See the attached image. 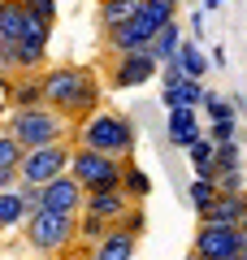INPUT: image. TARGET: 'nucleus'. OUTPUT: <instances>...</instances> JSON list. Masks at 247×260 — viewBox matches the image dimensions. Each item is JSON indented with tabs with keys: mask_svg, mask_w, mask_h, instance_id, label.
<instances>
[{
	"mask_svg": "<svg viewBox=\"0 0 247 260\" xmlns=\"http://www.w3.org/2000/svg\"><path fill=\"white\" fill-rule=\"evenodd\" d=\"M26 9L35 13L44 26H56V0H26Z\"/></svg>",
	"mask_w": 247,
	"mask_h": 260,
	"instance_id": "29",
	"label": "nucleus"
},
{
	"mask_svg": "<svg viewBox=\"0 0 247 260\" xmlns=\"http://www.w3.org/2000/svg\"><path fill=\"white\" fill-rule=\"evenodd\" d=\"M191 26H195V39H204V9L191 13Z\"/></svg>",
	"mask_w": 247,
	"mask_h": 260,
	"instance_id": "34",
	"label": "nucleus"
},
{
	"mask_svg": "<svg viewBox=\"0 0 247 260\" xmlns=\"http://www.w3.org/2000/svg\"><path fill=\"white\" fill-rule=\"evenodd\" d=\"M70 174L82 182V191H117L121 186V174H126V160L117 156H104V152H91V148H78L70 160Z\"/></svg>",
	"mask_w": 247,
	"mask_h": 260,
	"instance_id": "5",
	"label": "nucleus"
},
{
	"mask_svg": "<svg viewBox=\"0 0 247 260\" xmlns=\"http://www.w3.org/2000/svg\"><path fill=\"white\" fill-rule=\"evenodd\" d=\"M204 109H208V117H212V121H221V117H234V109H238V104H234V100H226L221 91H208Z\"/></svg>",
	"mask_w": 247,
	"mask_h": 260,
	"instance_id": "25",
	"label": "nucleus"
},
{
	"mask_svg": "<svg viewBox=\"0 0 247 260\" xmlns=\"http://www.w3.org/2000/svg\"><path fill=\"white\" fill-rule=\"evenodd\" d=\"M135 247L139 234L130 225H109V234L96 243V260H135Z\"/></svg>",
	"mask_w": 247,
	"mask_h": 260,
	"instance_id": "13",
	"label": "nucleus"
},
{
	"mask_svg": "<svg viewBox=\"0 0 247 260\" xmlns=\"http://www.w3.org/2000/svg\"><path fill=\"white\" fill-rule=\"evenodd\" d=\"M217 195H221V191H217V182H212V178H195V182L187 186V200L195 204V213H204V208H208Z\"/></svg>",
	"mask_w": 247,
	"mask_h": 260,
	"instance_id": "23",
	"label": "nucleus"
},
{
	"mask_svg": "<svg viewBox=\"0 0 247 260\" xmlns=\"http://www.w3.org/2000/svg\"><path fill=\"white\" fill-rule=\"evenodd\" d=\"M243 251V230L238 225H212V221H200L191 239V256L195 260H234Z\"/></svg>",
	"mask_w": 247,
	"mask_h": 260,
	"instance_id": "6",
	"label": "nucleus"
},
{
	"mask_svg": "<svg viewBox=\"0 0 247 260\" xmlns=\"http://www.w3.org/2000/svg\"><path fill=\"white\" fill-rule=\"evenodd\" d=\"M70 160H74L70 143H52V148H35V152H26V156H22V165H18V174H22V182L48 186L52 178L70 174Z\"/></svg>",
	"mask_w": 247,
	"mask_h": 260,
	"instance_id": "7",
	"label": "nucleus"
},
{
	"mask_svg": "<svg viewBox=\"0 0 247 260\" xmlns=\"http://www.w3.org/2000/svg\"><path fill=\"white\" fill-rule=\"evenodd\" d=\"M217 5H221V0H204V9H217Z\"/></svg>",
	"mask_w": 247,
	"mask_h": 260,
	"instance_id": "35",
	"label": "nucleus"
},
{
	"mask_svg": "<svg viewBox=\"0 0 247 260\" xmlns=\"http://www.w3.org/2000/svg\"><path fill=\"white\" fill-rule=\"evenodd\" d=\"M178 61H182V70H187V78H200V83H204V74H208V56H204L200 52V44H182V48H178Z\"/></svg>",
	"mask_w": 247,
	"mask_h": 260,
	"instance_id": "20",
	"label": "nucleus"
},
{
	"mask_svg": "<svg viewBox=\"0 0 247 260\" xmlns=\"http://www.w3.org/2000/svg\"><path fill=\"white\" fill-rule=\"evenodd\" d=\"M221 169H238V143H221L217 148V174Z\"/></svg>",
	"mask_w": 247,
	"mask_h": 260,
	"instance_id": "31",
	"label": "nucleus"
},
{
	"mask_svg": "<svg viewBox=\"0 0 247 260\" xmlns=\"http://www.w3.org/2000/svg\"><path fill=\"white\" fill-rule=\"evenodd\" d=\"M78 239V217L70 213H52V208H39L26 217V243L44 256H61L70 243Z\"/></svg>",
	"mask_w": 247,
	"mask_h": 260,
	"instance_id": "4",
	"label": "nucleus"
},
{
	"mask_svg": "<svg viewBox=\"0 0 247 260\" xmlns=\"http://www.w3.org/2000/svg\"><path fill=\"white\" fill-rule=\"evenodd\" d=\"M44 100L48 109L65 113L70 121H87L100 104V83L91 78V70H78V65H61V70H48L44 78Z\"/></svg>",
	"mask_w": 247,
	"mask_h": 260,
	"instance_id": "1",
	"label": "nucleus"
},
{
	"mask_svg": "<svg viewBox=\"0 0 247 260\" xmlns=\"http://www.w3.org/2000/svg\"><path fill=\"white\" fill-rule=\"evenodd\" d=\"M18 182H22V174H18V169H5V165H0V191H13Z\"/></svg>",
	"mask_w": 247,
	"mask_h": 260,
	"instance_id": "32",
	"label": "nucleus"
},
{
	"mask_svg": "<svg viewBox=\"0 0 247 260\" xmlns=\"http://www.w3.org/2000/svg\"><path fill=\"white\" fill-rule=\"evenodd\" d=\"M247 217V191H234V195H217L208 208L200 213V221H212V225H238Z\"/></svg>",
	"mask_w": 247,
	"mask_h": 260,
	"instance_id": "14",
	"label": "nucleus"
},
{
	"mask_svg": "<svg viewBox=\"0 0 247 260\" xmlns=\"http://www.w3.org/2000/svg\"><path fill=\"white\" fill-rule=\"evenodd\" d=\"M35 26H39V18L26 9V0H0V44L26 39Z\"/></svg>",
	"mask_w": 247,
	"mask_h": 260,
	"instance_id": "11",
	"label": "nucleus"
},
{
	"mask_svg": "<svg viewBox=\"0 0 247 260\" xmlns=\"http://www.w3.org/2000/svg\"><path fill=\"white\" fill-rule=\"evenodd\" d=\"M139 5H143V0H100V30L109 35V30L126 26V22L139 13Z\"/></svg>",
	"mask_w": 247,
	"mask_h": 260,
	"instance_id": "16",
	"label": "nucleus"
},
{
	"mask_svg": "<svg viewBox=\"0 0 247 260\" xmlns=\"http://www.w3.org/2000/svg\"><path fill=\"white\" fill-rule=\"evenodd\" d=\"M113 74H109V83L117 87V91H126V87H143L147 78H156V70H161V65L152 61V52H121V56H113Z\"/></svg>",
	"mask_w": 247,
	"mask_h": 260,
	"instance_id": "8",
	"label": "nucleus"
},
{
	"mask_svg": "<svg viewBox=\"0 0 247 260\" xmlns=\"http://www.w3.org/2000/svg\"><path fill=\"white\" fill-rule=\"evenodd\" d=\"M212 182H217L221 195H234V191H243V169H221Z\"/></svg>",
	"mask_w": 247,
	"mask_h": 260,
	"instance_id": "28",
	"label": "nucleus"
},
{
	"mask_svg": "<svg viewBox=\"0 0 247 260\" xmlns=\"http://www.w3.org/2000/svg\"><path fill=\"white\" fill-rule=\"evenodd\" d=\"M130 204H139V200H130L126 191H91L87 195V200H82V208H87V213L91 217H100V221H109V225H121L130 217Z\"/></svg>",
	"mask_w": 247,
	"mask_h": 260,
	"instance_id": "10",
	"label": "nucleus"
},
{
	"mask_svg": "<svg viewBox=\"0 0 247 260\" xmlns=\"http://www.w3.org/2000/svg\"><path fill=\"white\" fill-rule=\"evenodd\" d=\"M191 260H195V256H191Z\"/></svg>",
	"mask_w": 247,
	"mask_h": 260,
	"instance_id": "40",
	"label": "nucleus"
},
{
	"mask_svg": "<svg viewBox=\"0 0 247 260\" xmlns=\"http://www.w3.org/2000/svg\"><path fill=\"white\" fill-rule=\"evenodd\" d=\"M78 143L91 148V152H104V156L130 160V152H135V126L121 113H91L78 126Z\"/></svg>",
	"mask_w": 247,
	"mask_h": 260,
	"instance_id": "3",
	"label": "nucleus"
},
{
	"mask_svg": "<svg viewBox=\"0 0 247 260\" xmlns=\"http://www.w3.org/2000/svg\"><path fill=\"white\" fill-rule=\"evenodd\" d=\"M204 100H208V91H204L200 78H182L178 87H161V104L165 109H200Z\"/></svg>",
	"mask_w": 247,
	"mask_h": 260,
	"instance_id": "15",
	"label": "nucleus"
},
{
	"mask_svg": "<svg viewBox=\"0 0 247 260\" xmlns=\"http://www.w3.org/2000/svg\"><path fill=\"white\" fill-rule=\"evenodd\" d=\"M238 230H243V234H247V217H243V221H238Z\"/></svg>",
	"mask_w": 247,
	"mask_h": 260,
	"instance_id": "36",
	"label": "nucleus"
},
{
	"mask_svg": "<svg viewBox=\"0 0 247 260\" xmlns=\"http://www.w3.org/2000/svg\"><path fill=\"white\" fill-rule=\"evenodd\" d=\"M165 139L169 148H191L195 139H204L200 130V109H169V121H165Z\"/></svg>",
	"mask_w": 247,
	"mask_h": 260,
	"instance_id": "12",
	"label": "nucleus"
},
{
	"mask_svg": "<svg viewBox=\"0 0 247 260\" xmlns=\"http://www.w3.org/2000/svg\"><path fill=\"white\" fill-rule=\"evenodd\" d=\"M182 78H187V70H182V61H178V56L161 65V87H178Z\"/></svg>",
	"mask_w": 247,
	"mask_h": 260,
	"instance_id": "30",
	"label": "nucleus"
},
{
	"mask_svg": "<svg viewBox=\"0 0 247 260\" xmlns=\"http://www.w3.org/2000/svg\"><path fill=\"white\" fill-rule=\"evenodd\" d=\"M121 191H126L130 200H147V195H152V178H147L139 165H126V174H121Z\"/></svg>",
	"mask_w": 247,
	"mask_h": 260,
	"instance_id": "22",
	"label": "nucleus"
},
{
	"mask_svg": "<svg viewBox=\"0 0 247 260\" xmlns=\"http://www.w3.org/2000/svg\"><path fill=\"white\" fill-rule=\"evenodd\" d=\"M22 156H26V148L9 135V126H0V165H5V169H18Z\"/></svg>",
	"mask_w": 247,
	"mask_h": 260,
	"instance_id": "24",
	"label": "nucleus"
},
{
	"mask_svg": "<svg viewBox=\"0 0 247 260\" xmlns=\"http://www.w3.org/2000/svg\"><path fill=\"white\" fill-rule=\"evenodd\" d=\"M91 260H96V251H91Z\"/></svg>",
	"mask_w": 247,
	"mask_h": 260,
	"instance_id": "39",
	"label": "nucleus"
},
{
	"mask_svg": "<svg viewBox=\"0 0 247 260\" xmlns=\"http://www.w3.org/2000/svg\"><path fill=\"white\" fill-rule=\"evenodd\" d=\"M9 104H13V109H39V104H48L44 100V83H30V78L13 83L9 87Z\"/></svg>",
	"mask_w": 247,
	"mask_h": 260,
	"instance_id": "19",
	"label": "nucleus"
},
{
	"mask_svg": "<svg viewBox=\"0 0 247 260\" xmlns=\"http://www.w3.org/2000/svg\"><path fill=\"white\" fill-rule=\"evenodd\" d=\"M208 61H212V65H217V70H226V48H221V44H217V48H212V52H208Z\"/></svg>",
	"mask_w": 247,
	"mask_h": 260,
	"instance_id": "33",
	"label": "nucleus"
},
{
	"mask_svg": "<svg viewBox=\"0 0 247 260\" xmlns=\"http://www.w3.org/2000/svg\"><path fill=\"white\" fill-rule=\"evenodd\" d=\"M243 256H247V234H243Z\"/></svg>",
	"mask_w": 247,
	"mask_h": 260,
	"instance_id": "37",
	"label": "nucleus"
},
{
	"mask_svg": "<svg viewBox=\"0 0 247 260\" xmlns=\"http://www.w3.org/2000/svg\"><path fill=\"white\" fill-rule=\"evenodd\" d=\"M234 260H247V256H243V251H238V256H234Z\"/></svg>",
	"mask_w": 247,
	"mask_h": 260,
	"instance_id": "38",
	"label": "nucleus"
},
{
	"mask_svg": "<svg viewBox=\"0 0 247 260\" xmlns=\"http://www.w3.org/2000/svg\"><path fill=\"white\" fill-rule=\"evenodd\" d=\"M22 217H26V204H22L18 186H13V191H0V230H9V225H18Z\"/></svg>",
	"mask_w": 247,
	"mask_h": 260,
	"instance_id": "21",
	"label": "nucleus"
},
{
	"mask_svg": "<svg viewBox=\"0 0 247 260\" xmlns=\"http://www.w3.org/2000/svg\"><path fill=\"white\" fill-rule=\"evenodd\" d=\"M104 234H109V221H100V217H91V213H87V217L78 221V239H87V243H100Z\"/></svg>",
	"mask_w": 247,
	"mask_h": 260,
	"instance_id": "27",
	"label": "nucleus"
},
{
	"mask_svg": "<svg viewBox=\"0 0 247 260\" xmlns=\"http://www.w3.org/2000/svg\"><path fill=\"white\" fill-rule=\"evenodd\" d=\"M70 130H74V121L65 117V113L48 109V104H39V109H13V117H9V135L26 152L65 143V139H70Z\"/></svg>",
	"mask_w": 247,
	"mask_h": 260,
	"instance_id": "2",
	"label": "nucleus"
},
{
	"mask_svg": "<svg viewBox=\"0 0 247 260\" xmlns=\"http://www.w3.org/2000/svg\"><path fill=\"white\" fill-rule=\"evenodd\" d=\"M178 48H182V26H178V18H174L152 44H147V52H152L156 65H165V61H174V56H178Z\"/></svg>",
	"mask_w": 247,
	"mask_h": 260,
	"instance_id": "17",
	"label": "nucleus"
},
{
	"mask_svg": "<svg viewBox=\"0 0 247 260\" xmlns=\"http://www.w3.org/2000/svg\"><path fill=\"white\" fill-rule=\"evenodd\" d=\"M82 200H87V191H82V182H78L74 174H61V178H52V182L44 186V208H52V213L78 217Z\"/></svg>",
	"mask_w": 247,
	"mask_h": 260,
	"instance_id": "9",
	"label": "nucleus"
},
{
	"mask_svg": "<svg viewBox=\"0 0 247 260\" xmlns=\"http://www.w3.org/2000/svg\"><path fill=\"white\" fill-rule=\"evenodd\" d=\"M187 156H191L195 165V178H217V143L204 135V139H195L191 148H187Z\"/></svg>",
	"mask_w": 247,
	"mask_h": 260,
	"instance_id": "18",
	"label": "nucleus"
},
{
	"mask_svg": "<svg viewBox=\"0 0 247 260\" xmlns=\"http://www.w3.org/2000/svg\"><path fill=\"white\" fill-rule=\"evenodd\" d=\"M234 130H238V121H234V117H221V121H212L204 135H208V139L221 148V143H234Z\"/></svg>",
	"mask_w": 247,
	"mask_h": 260,
	"instance_id": "26",
	"label": "nucleus"
}]
</instances>
